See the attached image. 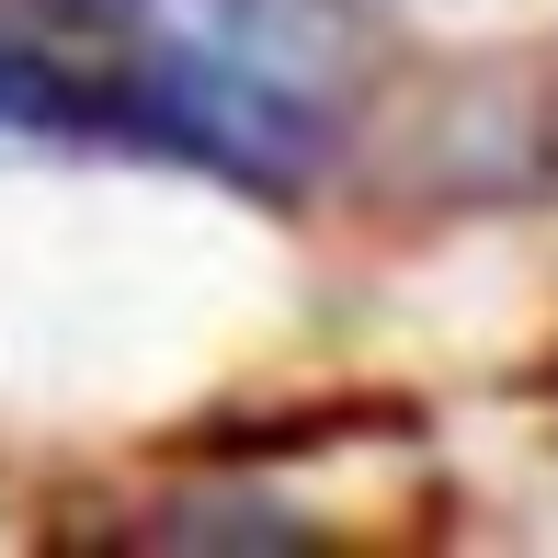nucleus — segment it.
I'll return each instance as SVG.
<instances>
[{
	"label": "nucleus",
	"mask_w": 558,
	"mask_h": 558,
	"mask_svg": "<svg viewBox=\"0 0 558 558\" xmlns=\"http://www.w3.org/2000/svg\"><path fill=\"white\" fill-rule=\"evenodd\" d=\"M148 46L183 81H228L296 114H308V92L342 81V23L319 0H148Z\"/></svg>",
	"instance_id": "1"
}]
</instances>
